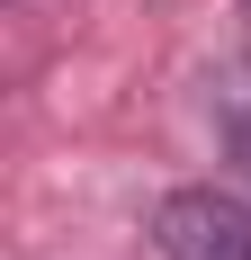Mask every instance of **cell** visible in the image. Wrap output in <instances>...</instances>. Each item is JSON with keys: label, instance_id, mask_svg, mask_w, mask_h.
I'll return each mask as SVG.
<instances>
[{"label": "cell", "instance_id": "1", "mask_svg": "<svg viewBox=\"0 0 251 260\" xmlns=\"http://www.w3.org/2000/svg\"><path fill=\"white\" fill-rule=\"evenodd\" d=\"M162 260H251V207L225 188H171L152 207Z\"/></svg>", "mask_w": 251, "mask_h": 260}, {"label": "cell", "instance_id": "2", "mask_svg": "<svg viewBox=\"0 0 251 260\" xmlns=\"http://www.w3.org/2000/svg\"><path fill=\"white\" fill-rule=\"evenodd\" d=\"M233 144H242V161H251V117H242V135H233Z\"/></svg>", "mask_w": 251, "mask_h": 260}]
</instances>
